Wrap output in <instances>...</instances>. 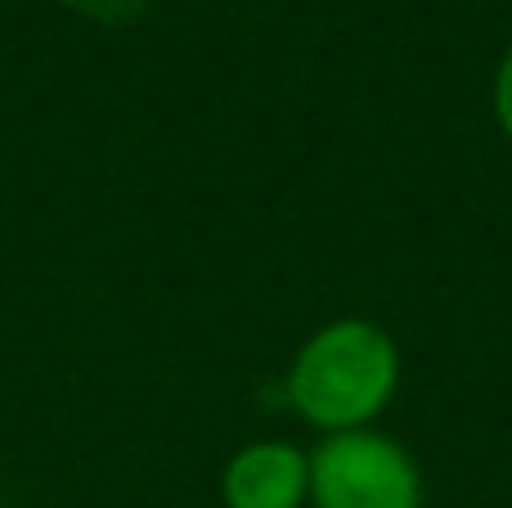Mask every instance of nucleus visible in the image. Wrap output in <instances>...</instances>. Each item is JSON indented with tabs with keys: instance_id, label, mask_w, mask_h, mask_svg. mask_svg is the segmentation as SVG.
Returning a JSON list of instances; mask_svg holds the SVG:
<instances>
[{
	"instance_id": "obj_4",
	"label": "nucleus",
	"mask_w": 512,
	"mask_h": 508,
	"mask_svg": "<svg viewBox=\"0 0 512 508\" xmlns=\"http://www.w3.org/2000/svg\"><path fill=\"white\" fill-rule=\"evenodd\" d=\"M59 5L72 9V14H81V18H90V23L126 27V23H135V18L144 14L149 0H59Z\"/></svg>"
},
{
	"instance_id": "obj_2",
	"label": "nucleus",
	"mask_w": 512,
	"mask_h": 508,
	"mask_svg": "<svg viewBox=\"0 0 512 508\" xmlns=\"http://www.w3.org/2000/svg\"><path fill=\"white\" fill-rule=\"evenodd\" d=\"M310 504L423 508V473H418V459L387 432H328L310 450Z\"/></svg>"
},
{
	"instance_id": "obj_1",
	"label": "nucleus",
	"mask_w": 512,
	"mask_h": 508,
	"mask_svg": "<svg viewBox=\"0 0 512 508\" xmlns=\"http://www.w3.org/2000/svg\"><path fill=\"white\" fill-rule=\"evenodd\" d=\"M400 387V351L382 324L364 315L328 320L292 356L283 396L328 437V432L373 428Z\"/></svg>"
},
{
	"instance_id": "obj_3",
	"label": "nucleus",
	"mask_w": 512,
	"mask_h": 508,
	"mask_svg": "<svg viewBox=\"0 0 512 508\" xmlns=\"http://www.w3.org/2000/svg\"><path fill=\"white\" fill-rule=\"evenodd\" d=\"M225 508H301L310 504V450L292 441H252L221 473Z\"/></svg>"
},
{
	"instance_id": "obj_5",
	"label": "nucleus",
	"mask_w": 512,
	"mask_h": 508,
	"mask_svg": "<svg viewBox=\"0 0 512 508\" xmlns=\"http://www.w3.org/2000/svg\"><path fill=\"white\" fill-rule=\"evenodd\" d=\"M495 117H499V131L512 140V45L495 68Z\"/></svg>"
}]
</instances>
